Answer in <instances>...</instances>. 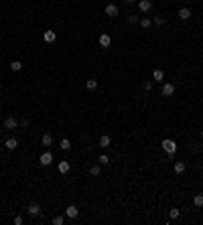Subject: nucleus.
Returning <instances> with one entry per match:
<instances>
[{
	"mask_svg": "<svg viewBox=\"0 0 203 225\" xmlns=\"http://www.w3.org/2000/svg\"><path fill=\"white\" fill-rule=\"evenodd\" d=\"M43 39H45V43H55V39H57V34H55L53 30H45Z\"/></svg>",
	"mask_w": 203,
	"mask_h": 225,
	"instance_id": "8",
	"label": "nucleus"
},
{
	"mask_svg": "<svg viewBox=\"0 0 203 225\" xmlns=\"http://www.w3.org/2000/svg\"><path fill=\"white\" fill-rule=\"evenodd\" d=\"M14 223H16V225H23V223H24V219H23L20 215H16V217H14Z\"/></svg>",
	"mask_w": 203,
	"mask_h": 225,
	"instance_id": "28",
	"label": "nucleus"
},
{
	"mask_svg": "<svg viewBox=\"0 0 203 225\" xmlns=\"http://www.w3.org/2000/svg\"><path fill=\"white\" fill-rule=\"evenodd\" d=\"M138 8H140L142 12H148V10L152 8V0H140V2H138Z\"/></svg>",
	"mask_w": 203,
	"mask_h": 225,
	"instance_id": "7",
	"label": "nucleus"
},
{
	"mask_svg": "<svg viewBox=\"0 0 203 225\" xmlns=\"http://www.w3.org/2000/svg\"><path fill=\"white\" fill-rule=\"evenodd\" d=\"M100 45L104 47V49H108V47L112 45V37H110V34H106V33H102L100 34Z\"/></svg>",
	"mask_w": 203,
	"mask_h": 225,
	"instance_id": "4",
	"label": "nucleus"
},
{
	"mask_svg": "<svg viewBox=\"0 0 203 225\" xmlns=\"http://www.w3.org/2000/svg\"><path fill=\"white\" fill-rule=\"evenodd\" d=\"M29 126V120H20V128H27Z\"/></svg>",
	"mask_w": 203,
	"mask_h": 225,
	"instance_id": "31",
	"label": "nucleus"
},
{
	"mask_svg": "<svg viewBox=\"0 0 203 225\" xmlns=\"http://www.w3.org/2000/svg\"><path fill=\"white\" fill-rule=\"evenodd\" d=\"M140 26H142V29H148V26H150V18H142L140 20Z\"/></svg>",
	"mask_w": 203,
	"mask_h": 225,
	"instance_id": "24",
	"label": "nucleus"
},
{
	"mask_svg": "<svg viewBox=\"0 0 203 225\" xmlns=\"http://www.w3.org/2000/svg\"><path fill=\"white\" fill-rule=\"evenodd\" d=\"M169 215H171V219H177V217L181 215V211H179V209H171V211H169Z\"/></svg>",
	"mask_w": 203,
	"mask_h": 225,
	"instance_id": "23",
	"label": "nucleus"
},
{
	"mask_svg": "<svg viewBox=\"0 0 203 225\" xmlns=\"http://www.w3.org/2000/svg\"><path fill=\"white\" fill-rule=\"evenodd\" d=\"M128 22H130V25H134V22H138V16H128Z\"/></svg>",
	"mask_w": 203,
	"mask_h": 225,
	"instance_id": "30",
	"label": "nucleus"
},
{
	"mask_svg": "<svg viewBox=\"0 0 203 225\" xmlns=\"http://www.w3.org/2000/svg\"><path fill=\"white\" fill-rule=\"evenodd\" d=\"M100 162H102V164H108V162H110V158H108L106 154H102V156H100Z\"/></svg>",
	"mask_w": 203,
	"mask_h": 225,
	"instance_id": "27",
	"label": "nucleus"
},
{
	"mask_svg": "<svg viewBox=\"0 0 203 225\" xmlns=\"http://www.w3.org/2000/svg\"><path fill=\"white\" fill-rule=\"evenodd\" d=\"M4 128L6 130H16V128H19V122H16V118H6L4 120Z\"/></svg>",
	"mask_w": 203,
	"mask_h": 225,
	"instance_id": "3",
	"label": "nucleus"
},
{
	"mask_svg": "<svg viewBox=\"0 0 203 225\" xmlns=\"http://www.w3.org/2000/svg\"><path fill=\"white\" fill-rule=\"evenodd\" d=\"M144 89L150 91V89H152V81H144Z\"/></svg>",
	"mask_w": 203,
	"mask_h": 225,
	"instance_id": "29",
	"label": "nucleus"
},
{
	"mask_svg": "<svg viewBox=\"0 0 203 225\" xmlns=\"http://www.w3.org/2000/svg\"><path fill=\"white\" fill-rule=\"evenodd\" d=\"M179 18H181V20H187V18H191V10H189L187 6H183V8L179 10Z\"/></svg>",
	"mask_w": 203,
	"mask_h": 225,
	"instance_id": "9",
	"label": "nucleus"
},
{
	"mask_svg": "<svg viewBox=\"0 0 203 225\" xmlns=\"http://www.w3.org/2000/svg\"><path fill=\"white\" fill-rule=\"evenodd\" d=\"M160 146H163V150L167 152L169 156H173L175 152H177V142H175V140H171V138H164Z\"/></svg>",
	"mask_w": 203,
	"mask_h": 225,
	"instance_id": "1",
	"label": "nucleus"
},
{
	"mask_svg": "<svg viewBox=\"0 0 203 225\" xmlns=\"http://www.w3.org/2000/svg\"><path fill=\"white\" fill-rule=\"evenodd\" d=\"M10 69H12V71H20V69H23V63H20V61H12V63H10Z\"/></svg>",
	"mask_w": 203,
	"mask_h": 225,
	"instance_id": "22",
	"label": "nucleus"
},
{
	"mask_svg": "<svg viewBox=\"0 0 203 225\" xmlns=\"http://www.w3.org/2000/svg\"><path fill=\"white\" fill-rule=\"evenodd\" d=\"M126 2H128V4H132V2H134V0H126Z\"/></svg>",
	"mask_w": 203,
	"mask_h": 225,
	"instance_id": "32",
	"label": "nucleus"
},
{
	"mask_svg": "<svg viewBox=\"0 0 203 225\" xmlns=\"http://www.w3.org/2000/svg\"><path fill=\"white\" fill-rule=\"evenodd\" d=\"M59 172H61V175H67V172H69V162L67 160L59 162Z\"/></svg>",
	"mask_w": 203,
	"mask_h": 225,
	"instance_id": "13",
	"label": "nucleus"
},
{
	"mask_svg": "<svg viewBox=\"0 0 203 225\" xmlns=\"http://www.w3.org/2000/svg\"><path fill=\"white\" fill-rule=\"evenodd\" d=\"M4 146L8 148V150H14V148L19 146V140H16V138H8V140L4 142Z\"/></svg>",
	"mask_w": 203,
	"mask_h": 225,
	"instance_id": "11",
	"label": "nucleus"
},
{
	"mask_svg": "<svg viewBox=\"0 0 203 225\" xmlns=\"http://www.w3.org/2000/svg\"><path fill=\"white\" fill-rule=\"evenodd\" d=\"M63 221H65L63 217H53V223L55 225H63Z\"/></svg>",
	"mask_w": 203,
	"mask_h": 225,
	"instance_id": "26",
	"label": "nucleus"
},
{
	"mask_svg": "<svg viewBox=\"0 0 203 225\" xmlns=\"http://www.w3.org/2000/svg\"><path fill=\"white\" fill-rule=\"evenodd\" d=\"M65 215H67L69 219H75V217L79 215V209H77V207H75V205H69L67 209H65Z\"/></svg>",
	"mask_w": 203,
	"mask_h": 225,
	"instance_id": "5",
	"label": "nucleus"
},
{
	"mask_svg": "<svg viewBox=\"0 0 203 225\" xmlns=\"http://www.w3.org/2000/svg\"><path fill=\"white\" fill-rule=\"evenodd\" d=\"M155 22H156V25H164V16H163V14L155 16Z\"/></svg>",
	"mask_w": 203,
	"mask_h": 225,
	"instance_id": "25",
	"label": "nucleus"
},
{
	"mask_svg": "<svg viewBox=\"0 0 203 225\" xmlns=\"http://www.w3.org/2000/svg\"><path fill=\"white\" fill-rule=\"evenodd\" d=\"M85 87L89 89V91H93V89L97 87V81H96V79H87V81H85Z\"/></svg>",
	"mask_w": 203,
	"mask_h": 225,
	"instance_id": "18",
	"label": "nucleus"
},
{
	"mask_svg": "<svg viewBox=\"0 0 203 225\" xmlns=\"http://www.w3.org/2000/svg\"><path fill=\"white\" fill-rule=\"evenodd\" d=\"M106 14L108 16H118V6L116 4H108L106 6Z\"/></svg>",
	"mask_w": 203,
	"mask_h": 225,
	"instance_id": "10",
	"label": "nucleus"
},
{
	"mask_svg": "<svg viewBox=\"0 0 203 225\" xmlns=\"http://www.w3.org/2000/svg\"><path fill=\"white\" fill-rule=\"evenodd\" d=\"M59 148H61V150H69V148H71V142H69L67 138H63L61 144H59Z\"/></svg>",
	"mask_w": 203,
	"mask_h": 225,
	"instance_id": "19",
	"label": "nucleus"
},
{
	"mask_svg": "<svg viewBox=\"0 0 203 225\" xmlns=\"http://www.w3.org/2000/svg\"><path fill=\"white\" fill-rule=\"evenodd\" d=\"M193 205L195 207H203V195H195L193 197Z\"/></svg>",
	"mask_w": 203,
	"mask_h": 225,
	"instance_id": "21",
	"label": "nucleus"
},
{
	"mask_svg": "<svg viewBox=\"0 0 203 225\" xmlns=\"http://www.w3.org/2000/svg\"><path fill=\"white\" fill-rule=\"evenodd\" d=\"M39 162L43 164V167H49V164L53 162V154H51V152H43L41 158H39Z\"/></svg>",
	"mask_w": 203,
	"mask_h": 225,
	"instance_id": "2",
	"label": "nucleus"
},
{
	"mask_svg": "<svg viewBox=\"0 0 203 225\" xmlns=\"http://www.w3.org/2000/svg\"><path fill=\"white\" fill-rule=\"evenodd\" d=\"M152 79H155V81H163V79H164V73L160 71V69H155V73H152Z\"/></svg>",
	"mask_w": 203,
	"mask_h": 225,
	"instance_id": "17",
	"label": "nucleus"
},
{
	"mask_svg": "<svg viewBox=\"0 0 203 225\" xmlns=\"http://www.w3.org/2000/svg\"><path fill=\"white\" fill-rule=\"evenodd\" d=\"M185 162H175V172H177V175H183L185 172Z\"/></svg>",
	"mask_w": 203,
	"mask_h": 225,
	"instance_id": "15",
	"label": "nucleus"
},
{
	"mask_svg": "<svg viewBox=\"0 0 203 225\" xmlns=\"http://www.w3.org/2000/svg\"><path fill=\"white\" fill-rule=\"evenodd\" d=\"M100 172H102V167H100V164H96V167L89 168V175H92V176H100Z\"/></svg>",
	"mask_w": 203,
	"mask_h": 225,
	"instance_id": "20",
	"label": "nucleus"
},
{
	"mask_svg": "<svg viewBox=\"0 0 203 225\" xmlns=\"http://www.w3.org/2000/svg\"><path fill=\"white\" fill-rule=\"evenodd\" d=\"M173 93H175V85L173 83H164L163 85V95H164V98H171Z\"/></svg>",
	"mask_w": 203,
	"mask_h": 225,
	"instance_id": "6",
	"label": "nucleus"
},
{
	"mask_svg": "<svg viewBox=\"0 0 203 225\" xmlns=\"http://www.w3.org/2000/svg\"><path fill=\"white\" fill-rule=\"evenodd\" d=\"M43 146H51V144H53V136H51V134H43Z\"/></svg>",
	"mask_w": 203,
	"mask_h": 225,
	"instance_id": "16",
	"label": "nucleus"
},
{
	"mask_svg": "<svg viewBox=\"0 0 203 225\" xmlns=\"http://www.w3.org/2000/svg\"><path fill=\"white\" fill-rule=\"evenodd\" d=\"M110 144H112L110 136H106V134H104V136H100V146H102V148H108Z\"/></svg>",
	"mask_w": 203,
	"mask_h": 225,
	"instance_id": "14",
	"label": "nucleus"
},
{
	"mask_svg": "<svg viewBox=\"0 0 203 225\" xmlns=\"http://www.w3.org/2000/svg\"><path fill=\"white\" fill-rule=\"evenodd\" d=\"M27 211H29V215H39V213H41V207L39 205H37V203H33V205H29V209H27Z\"/></svg>",
	"mask_w": 203,
	"mask_h": 225,
	"instance_id": "12",
	"label": "nucleus"
},
{
	"mask_svg": "<svg viewBox=\"0 0 203 225\" xmlns=\"http://www.w3.org/2000/svg\"><path fill=\"white\" fill-rule=\"evenodd\" d=\"M201 138H203V130H201Z\"/></svg>",
	"mask_w": 203,
	"mask_h": 225,
	"instance_id": "33",
	"label": "nucleus"
}]
</instances>
